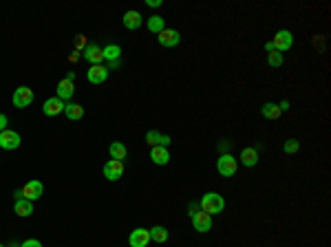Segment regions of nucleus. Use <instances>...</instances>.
I'll return each mask as SVG.
<instances>
[{"instance_id": "nucleus-1", "label": "nucleus", "mask_w": 331, "mask_h": 247, "mask_svg": "<svg viewBox=\"0 0 331 247\" xmlns=\"http://www.w3.org/2000/svg\"><path fill=\"white\" fill-rule=\"evenodd\" d=\"M201 212H207V214H219V212H223V207H225V201H223V197L221 194H216V192H207V194H203L201 197Z\"/></svg>"}, {"instance_id": "nucleus-2", "label": "nucleus", "mask_w": 331, "mask_h": 247, "mask_svg": "<svg viewBox=\"0 0 331 247\" xmlns=\"http://www.w3.org/2000/svg\"><path fill=\"white\" fill-rule=\"evenodd\" d=\"M291 44H294V35H291V31H285V29L278 31V33L274 35V40H272L274 51H278V53L289 51Z\"/></svg>"}, {"instance_id": "nucleus-3", "label": "nucleus", "mask_w": 331, "mask_h": 247, "mask_svg": "<svg viewBox=\"0 0 331 247\" xmlns=\"http://www.w3.org/2000/svg\"><path fill=\"white\" fill-rule=\"evenodd\" d=\"M236 168H238V163L232 154H221L219 161H216V170L223 176H234L236 174Z\"/></svg>"}, {"instance_id": "nucleus-4", "label": "nucleus", "mask_w": 331, "mask_h": 247, "mask_svg": "<svg viewBox=\"0 0 331 247\" xmlns=\"http://www.w3.org/2000/svg\"><path fill=\"white\" fill-rule=\"evenodd\" d=\"M11 101H13V106H16V108H26V106H31V101H33V91H31L29 86L16 88Z\"/></svg>"}, {"instance_id": "nucleus-5", "label": "nucleus", "mask_w": 331, "mask_h": 247, "mask_svg": "<svg viewBox=\"0 0 331 247\" xmlns=\"http://www.w3.org/2000/svg\"><path fill=\"white\" fill-rule=\"evenodd\" d=\"M42 192H44V185L40 183V181H29V183L20 190L22 198H26V201H38V198L42 197Z\"/></svg>"}, {"instance_id": "nucleus-6", "label": "nucleus", "mask_w": 331, "mask_h": 247, "mask_svg": "<svg viewBox=\"0 0 331 247\" xmlns=\"http://www.w3.org/2000/svg\"><path fill=\"white\" fill-rule=\"evenodd\" d=\"M190 219H192V225L197 232H210L212 229V216L207 212H194Z\"/></svg>"}, {"instance_id": "nucleus-7", "label": "nucleus", "mask_w": 331, "mask_h": 247, "mask_svg": "<svg viewBox=\"0 0 331 247\" xmlns=\"http://www.w3.org/2000/svg\"><path fill=\"white\" fill-rule=\"evenodd\" d=\"M128 243H130V247H148L150 232H148V229H144V227L132 229L130 236H128Z\"/></svg>"}, {"instance_id": "nucleus-8", "label": "nucleus", "mask_w": 331, "mask_h": 247, "mask_svg": "<svg viewBox=\"0 0 331 247\" xmlns=\"http://www.w3.org/2000/svg\"><path fill=\"white\" fill-rule=\"evenodd\" d=\"M20 146V135L16 130H2L0 132V148L4 150H16Z\"/></svg>"}, {"instance_id": "nucleus-9", "label": "nucleus", "mask_w": 331, "mask_h": 247, "mask_svg": "<svg viewBox=\"0 0 331 247\" xmlns=\"http://www.w3.org/2000/svg\"><path fill=\"white\" fill-rule=\"evenodd\" d=\"M42 113L47 115V117H55V115L64 113V101H62L60 97H49L42 106Z\"/></svg>"}, {"instance_id": "nucleus-10", "label": "nucleus", "mask_w": 331, "mask_h": 247, "mask_svg": "<svg viewBox=\"0 0 331 247\" xmlns=\"http://www.w3.org/2000/svg\"><path fill=\"white\" fill-rule=\"evenodd\" d=\"M122 174H124V161H115V159L106 161V166H104V176H106V179H108V181H117Z\"/></svg>"}, {"instance_id": "nucleus-11", "label": "nucleus", "mask_w": 331, "mask_h": 247, "mask_svg": "<svg viewBox=\"0 0 331 247\" xmlns=\"http://www.w3.org/2000/svg\"><path fill=\"white\" fill-rule=\"evenodd\" d=\"M157 38H159V44H161V47H168V49L177 47V44L181 42V35L172 29H163L161 33H157Z\"/></svg>"}, {"instance_id": "nucleus-12", "label": "nucleus", "mask_w": 331, "mask_h": 247, "mask_svg": "<svg viewBox=\"0 0 331 247\" xmlns=\"http://www.w3.org/2000/svg\"><path fill=\"white\" fill-rule=\"evenodd\" d=\"M88 82L91 84H102V82H106V77H108V69H106L104 64H95V66H91L88 69Z\"/></svg>"}, {"instance_id": "nucleus-13", "label": "nucleus", "mask_w": 331, "mask_h": 247, "mask_svg": "<svg viewBox=\"0 0 331 247\" xmlns=\"http://www.w3.org/2000/svg\"><path fill=\"white\" fill-rule=\"evenodd\" d=\"M82 55L86 57L93 66L102 64V60H104V53H102V49L97 47V44H86V47H84V51H82Z\"/></svg>"}, {"instance_id": "nucleus-14", "label": "nucleus", "mask_w": 331, "mask_h": 247, "mask_svg": "<svg viewBox=\"0 0 331 247\" xmlns=\"http://www.w3.org/2000/svg\"><path fill=\"white\" fill-rule=\"evenodd\" d=\"M150 159H153V163H157V166H166V163L170 161V152H168L163 146H154V148L150 150Z\"/></svg>"}, {"instance_id": "nucleus-15", "label": "nucleus", "mask_w": 331, "mask_h": 247, "mask_svg": "<svg viewBox=\"0 0 331 247\" xmlns=\"http://www.w3.org/2000/svg\"><path fill=\"white\" fill-rule=\"evenodd\" d=\"M241 161L245 168H254L258 163V150L256 148H243L241 150Z\"/></svg>"}, {"instance_id": "nucleus-16", "label": "nucleus", "mask_w": 331, "mask_h": 247, "mask_svg": "<svg viewBox=\"0 0 331 247\" xmlns=\"http://www.w3.org/2000/svg\"><path fill=\"white\" fill-rule=\"evenodd\" d=\"M124 26L130 29V31L139 29L141 26V13L139 11H126L124 13Z\"/></svg>"}, {"instance_id": "nucleus-17", "label": "nucleus", "mask_w": 331, "mask_h": 247, "mask_svg": "<svg viewBox=\"0 0 331 247\" xmlns=\"http://www.w3.org/2000/svg\"><path fill=\"white\" fill-rule=\"evenodd\" d=\"M146 141H148L153 148H154V146H163V148H166V146L170 144V137H168V135H159L157 130H148V132H146Z\"/></svg>"}, {"instance_id": "nucleus-18", "label": "nucleus", "mask_w": 331, "mask_h": 247, "mask_svg": "<svg viewBox=\"0 0 331 247\" xmlns=\"http://www.w3.org/2000/svg\"><path fill=\"white\" fill-rule=\"evenodd\" d=\"M64 115L71 122H77V119L84 117V108L79 104H75V101H69V104H64Z\"/></svg>"}, {"instance_id": "nucleus-19", "label": "nucleus", "mask_w": 331, "mask_h": 247, "mask_svg": "<svg viewBox=\"0 0 331 247\" xmlns=\"http://www.w3.org/2000/svg\"><path fill=\"white\" fill-rule=\"evenodd\" d=\"M13 212L18 216H31L33 214V201H26V198H18L16 205H13Z\"/></svg>"}, {"instance_id": "nucleus-20", "label": "nucleus", "mask_w": 331, "mask_h": 247, "mask_svg": "<svg viewBox=\"0 0 331 247\" xmlns=\"http://www.w3.org/2000/svg\"><path fill=\"white\" fill-rule=\"evenodd\" d=\"M73 93H75V88H73V82H71V79H62V82L57 84V97H60V99H71Z\"/></svg>"}, {"instance_id": "nucleus-21", "label": "nucleus", "mask_w": 331, "mask_h": 247, "mask_svg": "<svg viewBox=\"0 0 331 247\" xmlns=\"http://www.w3.org/2000/svg\"><path fill=\"white\" fill-rule=\"evenodd\" d=\"M108 152H110V159H115V161H122V159H126L128 150L124 144H119V141H113V144L108 146Z\"/></svg>"}, {"instance_id": "nucleus-22", "label": "nucleus", "mask_w": 331, "mask_h": 247, "mask_svg": "<svg viewBox=\"0 0 331 247\" xmlns=\"http://www.w3.org/2000/svg\"><path fill=\"white\" fill-rule=\"evenodd\" d=\"M260 115H263L265 119H278V117H280V108H278V104L267 101V104L260 108Z\"/></svg>"}, {"instance_id": "nucleus-23", "label": "nucleus", "mask_w": 331, "mask_h": 247, "mask_svg": "<svg viewBox=\"0 0 331 247\" xmlns=\"http://www.w3.org/2000/svg\"><path fill=\"white\" fill-rule=\"evenodd\" d=\"M148 232H150V241H154V243H166L168 241V229L163 227V225H157V227L148 229Z\"/></svg>"}, {"instance_id": "nucleus-24", "label": "nucleus", "mask_w": 331, "mask_h": 247, "mask_svg": "<svg viewBox=\"0 0 331 247\" xmlns=\"http://www.w3.org/2000/svg\"><path fill=\"white\" fill-rule=\"evenodd\" d=\"M102 53H104V60L117 62V60H119V55H122V49H119L117 44H108L106 49H102Z\"/></svg>"}, {"instance_id": "nucleus-25", "label": "nucleus", "mask_w": 331, "mask_h": 247, "mask_svg": "<svg viewBox=\"0 0 331 247\" xmlns=\"http://www.w3.org/2000/svg\"><path fill=\"white\" fill-rule=\"evenodd\" d=\"M148 29L153 31V33H161V31L166 29V25H163V18L161 16H150L148 18Z\"/></svg>"}, {"instance_id": "nucleus-26", "label": "nucleus", "mask_w": 331, "mask_h": 247, "mask_svg": "<svg viewBox=\"0 0 331 247\" xmlns=\"http://www.w3.org/2000/svg\"><path fill=\"white\" fill-rule=\"evenodd\" d=\"M267 64L272 66V69H278V66H282V53L272 51V53L267 55Z\"/></svg>"}, {"instance_id": "nucleus-27", "label": "nucleus", "mask_w": 331, "mask_h": 247, "mask_svg": "<svg viewBox=\"0 0 331 247\" xmlns=\"http://www.w3.org/2000/svg\"><path fill=\"white\" fill-rule=\"evenodd\" d=\"M298 148H300V144H298L296 139H287V144H285V152H287V154L298 152Z\"/></svg>"}, {"instance_id": "nucleus-28", "label": "nucleus", "mask_w": 331, "mask_h": 247, "mask_svg": "<svg viewBox=\"0 0 331 247\" xmlns=\"http://www.w3.org/2000/svg\"><path fill=\"white\" fill-rule=\"evenodd\" d=\"M20 247H42V243L35 241V238H29V241H25Z\"/></svg>"}, {"instance_id": "nucleus-29", "label": "nucleus", "mask_w": 331, "mask_h": 247, "mask_svg": "<svg viewBox=\"0 0 331 247\" xmlns=\"http://www.w3.org/2000/svg\"><path fill=\"white\" fill-rule=\"evenodd\" d=\"M2 130H7V115L0 113V132Z\"/></svg>"}, {"instance_id": "nucleus-30", "label": "nucleus", "mask_w": 331, "mask_h": 247, "mask_svg": "<svg viewBox=\"0 0 331 247\" xmlns=\"http://www.w3.org/2000/svg\"><path fill=\"white\" fill-rule=\"evenodd\" d=\"M75 44H77V49H84V47H86V38H84V35H77Z\"/></svg>"}, {"instance_id": "nucleus-31", "label": "nucleus", "mask_w": 331, "mask_h": 247, "mask_svg": "<svg viewBox=\"0 0 331 247\" xmlns=\"http://www.w3.org/2000/svg\"><path fill=\"white\" fill-rule=\"evenodd\" d=\"M148 7H161V0H148Z\"/></svg>"}, {"instance_id": "nucleus-32", "label": "nucleus", "mask_w": 331, "mask_h": 247, "mask_svg": "<svg viewBox=\"0 0 331 247\" xmlns=\"http://www.w3.org/2000/svg\"><path fill=\"white\" fill-rule=\"evenodd\" d=\"M0 247H4V245H0Z\"/></svg>"}]
</instances>
